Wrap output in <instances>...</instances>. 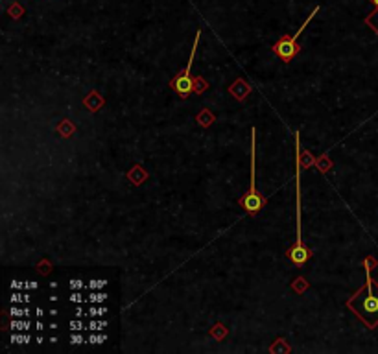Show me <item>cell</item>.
<instances>
[{
	"mask_svg": "<svg viewBox=\"0 0 378 354\" xmlns=\"http://www.w3.org/2000/svg\"><path fill=\"white\" fill-rule=\"evenodd\" d=\"M8 13H10L13 19H20V17H22V13H24V10H22V6L15 2L13 6H10V8H8Z\"/></svg>",
	"mask_w": 378,
	"mask_h": 354,
	"instance_id": "cell-8",
	"label": "cell"
},
{
	"mask_svg": "<svg viewBox=\"0 0 378 354\" xmlns=\"http://www.w3.org/2000/svg\"><path fill=\"white\" fill-rule=\"evenodd\" d=\"M374 262L373 257H369L364 260L365 264V282L364 286L360 288L349 301H347V308L354 312L356 317L362 319L367 329H376L378 326V284L371 277V269L369 267Z\"/></svg>",
	"mask_w": 378,
	"mask_h": 354,
	"instance_id": "cell-1",
	"label": "cell"
},
{
	"mask_svg": "<svg viewBox=\"0 0 378 354\" xmlns=\"http://www.w3.org/2000/svg\"><path fill=\"white\" fill-rule=\"evenodd\" d=\"M299 131H295V243L293 248L288 251V257L293 264L301 266L305 264L310 257V251L306 249V246L303 243V234H301V144H299Z\"/></svg>",
	"mask_w": 378,
	"mask_h": 354,
	"instance_id": "cell-2",
	"label": "cell"
},
{
	"mask_svg": "<svg viewBox=\"0 0 378 354\" xmlns=\"http://www.w3.org/2000/svg\"><path fill=\"white\" fill-rule=\"evenodd\" d=\"M257 131L255 127L251 129V184H249L248 194L242 196L238 199V205L246 209L249 214H258L262 210V207L266 205V198L260 196V192L257 190Z\"/></svg>",
	"mask_w": 378,
	"mask_h": 354,
	"instance_id": "cell-3",
	"label": "cell"
},
{
	"mask_svg": "<svg viewBox=\"0 0 378 354\" xmlns=\"http://www.w3.org/2000/svg\"><path fill=\"white\" fill-rule=\"evenodd\" d=\"M306 284H305V279H297V282H293V290H297L301 293V291H305Z\"/></svg>",
	"mask_w": 378,
	"mask_h": 354,
	"instance_id": "cell-9",
	"label": "cell"
},
{
	"mask_svg": "<svg viewBox=\"0 0 378 354\" xmlns=\"http://www.w3.org/2000/svg\"><path fill=\"white\" fill-rule=\"evenodd\" d=\"M365 24H367L369 28L373 30L374 34L378 35V8L373 11V13L369 15V17H365Z\"/></svg>",
	"mask_w": 378,
	"mask_h": 354,
	"instance_id": "cell-7",
	"label": "cell"
},
{
	"mask_svg": "<svg viewBox=\"0 0 378 354\" xmlns=\"http://www.w3.org/2000/svg\"><path fill=\"white\" fill-rule=\"evenodd\" d=\"M229 91H231V94H233L236 100H240V102H242L244 98L249 94L251 87H249V85L244 81V79H236V83H234V85H231V89H229Z\"/></svg>",
	"mask_w": 378,
	"mask_h": 354,
	"instance_id": "cell-6",
	"label": "cell"
},
{
	"mask_svg": "<svg viewBox=\"0 0 378 354\" xmlns=\"http://www.w3.org/2000/svg\"><path fill=\"white\" fill-rule=\"evenodd\" d=\"M369 2H373V4H374V6H376V8H378V0H369Z\"/></svg>",
	"mask_w": 378,
	"mask_h": 354,
	"instance_id": "cell-12",
	"label": "cell"
},
{
	"mask_svg": "<svg viewBox=\"0 0 378 354\" xmlns=\"http://www.w3.org/2000/svg\"><path fill=\"white\" fill-rule=\"evenodd\" d=\"M102 286H105L103 281H94V284H92V288H102Z\"/></svg>",
	"mask_w": 378,
	"mask_h": 354,
	"instance_id": "cell-10",
	"label": "cell"
},
{
	"mask_svg": "<svg viewBox=\"0 0 378 354\" xmlns=\"http://www.w3.org/2000/svg\"><path fill=\"white\" fill-rule=\"evenodd\" d=\"M319 10H321L319 6H315L314 11L310 13V17H308V19H306L305 22H303V26H301V28L297 30L295 35H284V37H281V39H279L275 44H273V53H275L277 58H281L282 61H284V63H290L291 59L295 58L297 53H299V50H301V48H299V44H297V39H299L301 34L305 32L306 26L310 24V20L314 19L315 15H317V11H319Z\"/></svg>",
	"mask_w": 378,
	"mask_h": 354,
	"instance_id": "cell-4",
	"label": "cell"
},
{
	"mask_svg": "<svg viewBox=\"0 0 378 354\" xmlns=\"http://www.w3.org/2000/svg\"><path fill=\"white\" fill-rule=\"evenodd\" d=\"M199 37H201V30H198V32H196V39H194V44H192V52H190L188 65H186V67H184L183 70H181V72L177 74L174 79H172V81H170V87L174 89V91L177 92L181 98H186L190 92L194 91V79H192L190 72H192V63H194L196 52H198Z\"/></svg>",
	"mask_w": 378,
	"mask_h": 354,
	"instance_id": "cell-5",
	"label": "cell"
},
{
	"mask_svg": "<svg viewBox=\"0 0 378 354\" xmlns=\"http://www.w3.org/2000/svg\"><path fill=\"white\" fill-rule=\"evenodd\" d=\"M74 288H82V282L79 281H72V290Z\"/></svg>",
	"mask_w": 378,
	"mask_h": 354,
	"instance_id": "cell-11",
	"label": "cell"
}]
</instances>
